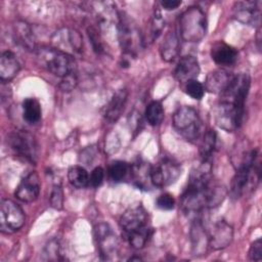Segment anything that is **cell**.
I'll return each instance as SVG.
<instances>
[{
	"label": "cell",
	"mask_w": 262,
	"mask_h": 262,
	"mask_svg": "<svg viewBox=\"0 0 262 262\" xmlns=\"http://www.w3.org/2000/svg\"><path fill=\"white\" fill-rule=\"evenodd\" d=\"M212 181V164L202 161L191 171L187 187L181 198V207L186 214H198L223 202L226 195L225 188Z\"/></svg>",
	"instance_id": "1"
},
{
	"label": "cell",
	"mask_w": 262,
	"mask_h": 262,
	"mask_svg": "<svg viewBox=\"0 0 262 262\" xmlns=\"http://www.w3.org/2000/svg\"><path fill=\"white\" fill-rule=\"evenodd\" d=\"M250 86L249 74L241 73L232 77L228 86L221 93L215 111V121L221 129L233 132L241 127Z\"/></svg>",
	"instance_id": "2"
},
{
	"label": "cell",
	"mask_w": 262,
	"mask_h": 262,
	"mask_svg": "<svg viewBox=\"0 0 262 262\" xmlns=\"http://www.w3.org/2000/svg\"><path fill=\"white\" fill-rule=\"evenodd\" d=\"M118 40L124 56L134 58L143 46V38L135 20L126 12L118 13Z\"/></svg>",
	"instance_id": "3"
},
{
	"label": "cell",
	"mask_w": 262,
	"mask_h": 262,
	"mask_svg": "<svg viewBox=\"0 0 262 262\" xmlns=\"http://www.w3.org/2000/svg\"><path fill=\"white\" fill-rule=\"evenodd\" d=\"M37 61L47 72L60 77L76 73V62L73 56L54 47H41L36 49Z\"/></svg>",
	"instance_id": "4"
},
{
	"label": "cell",
	"mask_w": 262,
	"mask_h": 262,
	"mask_svg": "<svg viewBox=\"0 0 262 262\" xmlns=\"http://www.w3.org/2000/svg\"><path fill=\"white\" fill-rule=\"evenodd\" d=\"M207 17L199 6H190L185 9L178 21L179 34L186 42H200L207 34Z\"/></svg>",
	"instance_id": "5"
},
{
	"label": "cell",
	"mask_w": 262,
	"mask_h": 262,
	"mask_svg": "<svg viewBox=\"0 0 262 262\" xmlns=\"http://www.w3.org/2000/svg\"><path fill=\"white\" fill-rule=\"evenodd\" d=\"M173 127L185 139L192 141L200 137L203 124L193 107L183 105L177 108L173 115Z\"/></svg>",
	"instance_id": "6"
},
{
	"label": "cell",
	"mask_w": 262,
	"mask_h": 262,
	"mask_svg": "<svg viewBox=\"0 0 262 262\" xmlns=\"http://www.w3.org/2000/svg\"><path fill=\"white\" fill-rule=\"evenodd\" d=\"M7 143L18 157L31 163L37 162L39 145L32 133L25 130L13 131L7 136Z\"/></svg>",
	"instance_id": "7"
},
{
	"label": "cell",
	"mask_w": 262,
	"mask_h": 262,
	"mask_svg": "<svg viewBox=\"0 0 262 262\" xmlns=\"http://www.w3.org/2000/svg\"><path fill=\"white\" fill-rule=\"evenodd\" d=\"M94 236L101 259H115L119 252V239L112 227L105 222L96 224L94 227Z\"/></svg>",
	"instance_id": "8"
},
{
	"label": "cell",
	"mask_w": 262,
	"mask_h": 262,
	"mask_svg": "<svg viewBox=\"0 0 262 262\" xmlns=\"http://www.w3.org/2000/svg\"><path fill=\"white\" fill-rule=\"evenodd\" d=\"M26 222L23 209L10 200H2L0 206V229L3 233L19 230Z\"/></svg>",
	"instance_id": "9"
},
{
	"label": "cell",
	"mask_w": 262,
	"mask_h": 262,
	"mask_svg": "<svg viewBox=\"0 0 262 262\" xmlns=\"http://www.w3.org/2000/svg\"><path fill=\"white\" fill-rule=\"evenodd\" d=\"M181 175V167L171 159H163L151 166V183L156 187H165L174 183Z\"/></svg>",
	"instance_id": "10"
},
{
	"label": "cell",
	"mask_w": 262,
	"mask_h": 262,
	"mask_svg": "<svg viewBox=\"0 0 262 262\" xmlns=\"http://www.w3.org/2000/svg\"><path fill=\"white\" fill-rule=\"evenodd\" d=\"M233 17L239 23L260 27L261 24V2L260 1H238L235 2L232 9Z\"/></svg>",
	"instance_id": "11"
},
{
	"label": "cell",
	"mask_w": 262,
	"mask_h": 262,
	"mask_svg": "<svg viewBox=\"0 0 262 262\" xmlns=\"http://www.w3.org/2000/svg\"><path fill=\"white\" fill-rule=\"evenodd\" d=\"M120 225L125 235H128L149 225L148 214L141 205L133 206L123 213L120 219Z\"/></svg>",
	"instance_id": "12"
},
{
	"label": "cell",
	"mask_w": 262,
	"mask_h": 262,
	"mask_svg": "<svg viewBox=\"0 0 262 262\" xmlns=\"http://www.w3.org/2000/svg\"><path fill=\"white\" fill-rule=\"evenodd\" d=\"M40 193V179L36 172L29 173L24 177L16 187L14 195L24 203L35 202Z\"/></svg>",
	"instance_id": "13"
},
{
	"label": "cell",
	"mask_w": 262,
	"mask_h": 262,
	"mask_svg": "<svg viewBox=\"0 0 262 262\" xmlns=\"http://www.w3.org/2000/svg\"><path fill=\"white\" fill-rule=\"evenodd\" d=\"M200 74V64L193 55L182 56L174 71V76L176 80L181 84H186L191 80H196Z\"/></svg>",
	"instance_id": "14"
},
{
	"label": "cell",
	"mask_w": 262,
	"mask_h": 262,
	"mask_svg": "<svg viewBox=\"0 0 262 262\" xmlns=\"http://www.w3.org/2000/svg\"><path fill=\"white\" fill-rule=\"evenodd\" d=\"M233 238L232 226L224 220H219L212 228L209 235V246L214 250H221L230 245Z\"/></svg>",
	"instance_id": "15"
},
{
	"label": "cell",
	"mask_w": 262,
	"mask_h": 262,
	"mask_svg": "<svg viewBox=\"0 0 262 262\" xmlns=\"http://www.w3.org/2000/svg\"><path fill=\"white\" fill-rule=\"evenodd\" d=\"M237 50L234 47L223 41L215 43L211 48V57L219 66L233 64L237 59Z\"/></svg>",
	"instance_id": "16"
},
{
	"label": "cell",
	"mask_w": 262,
	"mask_h": 262,
	"mask_svg": "<svg viewBox=\"0 0 262 262\" xmlns=\"http://www.w3.org/2000/svg\"><path fill=\"white\" fill-rule=\"evenodd\" d=\"M151 166L144 162L138 161L130 166V175L134 184L140 189H149L150 186H154L151 183L150 177Z\"/></svg>",
	"instance_id": "17"
},
{
	"label": "cell",
	"mask_w": 262,
	"mask_h": 262,
	"mask_svg": "<svg viewBox=\"0 0 262 262\" xmlns=\"http://www.w3.org/2000/svg\"><path fill=\"white\" fill-rule=\"evenodd\" d=\"M20 64L16 56L9 50L1 53L0 56V80L2 83L9 82L19 72Z\"/></svg>",
	"instance_id": "18"
},
{
	"label": "cell",
	"mask_w": 262,
	"mask_h": 262,
	"mask_svg": "<svg viewBox=\"0 0 262 262\" xmlns=\"http://www.w3.org/2000/svg\"><path fill=\"white\" fill-rule=\"evenodd\" d=\"M127 97H128V91L126 88L119 89L113 95L104 112V118L108 122H116L121 117L127 102Z\"/></svg>",
	"instance_id": "19"
},
{
	"label": "cell",
	"mask_w": 262,
	"mask_h": 262,
	"mask_svg": "<svg viewBox=\"0 0 262 262\" xmlns=\"http://www.w3.org/2000/svg\"><path fill=\"white\" fill-rule=\"evenodd\" d=\"M232 75L224 70H216L211 72L205 82V89L211 93H222L232 79Z\"/></svg>",
	"instance_id": "20"
},
{
	"label": "cell",
	"mask_w": 262,
	"mask_h": 262,
	"mask_svg": "<svg viewBox=\"0 0 262 262\" xmlns=\"http://www.w3.org/2000/svg\"><path fill=\"white\" fill-rule=\"evenodd\" d=\"M54 41L56 43L64 41V43L61 44L59 46V48H57V49H59L61 51H62L66 43H67V47L70 48L75 53H81L82 50H83V39H82V36L76 30L63 29V30L59 31L58 33L55 34Z\"/></svg>",
	"instance_id": "21"
},
{
	"label": "cell",
	"mask_w": 262,
	"mask_h": 262,
	"mask_svg": "<svg viewBox=\"0 0 262 262\" xmlns=\"http://www.w3.org/2000/svg\"><path fill=\"white\" fill-rule=\"evenodd\" d=\"M179 51H180V43H179L178 35L174 30L169 31L165 35L160 45V53H161L162 59L165 61H172L178 56Z\"/></svg>",
	"instance_id": "22"
},
{
	"label": "cell",
	"mask_w": 262,
	"mask_h": 262,
	"mask_svg": "<svg viewBox=\"0 0 262 262\" xmlns=\"http://www.w3.org/2000/svg\"><path fill=\"white\" fill-rule=\"evenodd\" d=\"M15 42L27 50H36V43L31 27L25 21H17L13 26Z\"/></svg>",
	"instance_id": "23"
},
{
	"label": "cell",
	"mask_w": 262,
	"mask_h": 262,
	"mask_svg": "<svg viewBox=\"0 0 262 262\" xmlns=\"http://www.w3.org/2000/svg\"><path fill=\"white\" fill-rule=\"evenodd\" d=\"M191 228V242H192V249L194 255H202L206 252L207 245H209V237H207L206 231L200 220Z\"/></svg>",
	"instance_id": "24"
},
{
	"label": "cell",
	"mask_w": 262,
	"mask_h": 262,
	"mask_svg": "<svg viewBox=\"0 0 262 262\" xmlns=\"http://www.w3.org/2000/svg\"><path fill=\"white\" fill-rule=\"evenodd\" d=\"M41 104L36 98H26L23 102V117L29 124H36L41 119Z\"/></svg>",
	"instance_id": "25"
},
{
	"label": "cell",
	"mask_w": 262,
	"mask_h": 262,
	"mask_svg": "<svg viewBox=\"0 0 262 262\" xmlns=\"http://www.w3.org/2000/svg\"><path fill=\"white\" fill-rule=\"evenodd\" d=\"M217 145V134L214 130H209L205 133L201 148H200V154L202 161H210L214 155V151L216 149Z\"/></svg>",
	"instance_id": "26"
},
{
	"label": "cell",
	"mask_w": 262,
	"mask_h": 262,
	"mask_svg": "<svg viewBox=\"0 0 262 262\" xmlns=\"http://www.w3.org/2000/svg\"><path fill=\"white\" fill-rule=\"evenodd\" d=\"M68 179L76 188H83L89 184V174L82 166H72L68 171Z\"/></svg>",
	"instance_id": "27"
},
{
	"label": "cell",
	"mask_w": 262,
	"mask_h": 262,
	"mask_svg": "<svg viewBox=\"0 0 262 262\" xmlns=\"http://www.w3.org/2000/svg\"><path fill=\"white\" fill-rule=\"evenodd\" d=\"M151 234H152V228L148 225L140 230H137L133 233L126 235V238L132 248L139 250L145 246V244L148 242Z\"/></svg>",
	"instance_id": "28"
},
{
	"label": "cell",
	"mask_w": 262,
	"mask_h": 262,
	"mask_svg": "<svg viewBox=\"0 0 262 262\" xmlns=\"http://www.w3.org/2000/svg\"><path fill=\"white\" fill-rule=\"evenodd\" d=\"M145 118L150 126H158L164 119V108L160 101L154 100L148 103L145 110Z\"/></svg>",
	"instance_id": "29"
},
{
	"label": "cell",
	"mask_w": 262,
	"mask_h": 262,
	"mask_svg": "<svg viewBox=\"0 0 262 262\" xmlns=\"http://www.w3.org/2000/svg\"><path fill=\"white\" fill-rule=\"evenodd\" d=\"M129 171H130V166L126 162L115 161L111 164L108 168V175L113 181L119 182L126 177Z\"/></svg>",
	"instance_id": "30"
},
{
	"label": "cell",
	"mask_w": 262,
	"mask_h": 262,
	"mask_svg": "<svg viewBox=\"0 0 262 262\" xmlns=\"http://www.w3.org/2000/svg\"><path fill=\"white\" fill-rule=\"evenodd\" d=\"M164 27H165V21L162 17V13L159 8H156L150 20V26H149V33H148L149 42H152L155 39H157L161 35Z\"/></svg>",
	"instance_id": "31"
},
{
	"label": "cell",
	"mask_w": 262,
	"mask_h": 262,
	"mask_svg": "<svg viewBox=\"0 0 262 262\" xmlns=\"http://www.w3.org/2000/svg\"><path fill=\"white\" fill-rule=\"evenodd\" d=\"M184 89H185V92L193 99L199 100V99L203 98V96L205 94V87L198 80H191V81L187 82L184 86Z\"/></svg>",
	"instance_id": "32"
},
{
	"label": "cell",
	"mask_w": 262,
	"mask_h": 262,
	"mask_svg": "<svg viewBox=\"0 0 262 262\" xmlns=\"http://www.w3.org/2000/svg\"><path fill=\"white\" fill-rule=\"evenodd\" d=\"M44 260H59L60 259V247L56 239H51L44 248L43 251Z\"/></svg>",
	"instance_id": "33"
},
{
	"label": "cell",
	"mask_w": 262,
	"mask_h": 262,
	"mask_svg": "<svg viewBox=\"0 0 262 262\" xmlns=\"http://www.w3.org/2000/svg\"><path fill=\"white\" fill-rule=\"evenodd\" d=\"M50 205L56 210H61L63 205V192L60 185H54L50 193Z\"/></svg>",
	"instance_id": "34"
},
{
	"label": "cell",
	"mask_w": 262,
	"mask_h": 262,
	"mask_svg": "<svg viewBox=\"0 0 262 262\" xmlns=\"http://www.w3.org/2000/svg\"><path fill=\"white\" fill-rule=\"evenodd\" d=\"M87 33H88V37H89V40L91 42V45L93 47V50L96 53L103 52V45H102V41L100 39V36L98 34V31L93 27H89L87 29Z\"/></svg>",
	"instance_id": "35"
},
{
	"label": "cell",
	"mask_w": 262,
	"mask_h": 262,
	"mask_svg": "<svg viewBox=\"0 0 262 262\" xmlns=\"http://www.w3.org/2000/svg\"><path fill=\"white\" fill-rule=\"evenodd\" d=\"M156 205L159 209L161 210H165V211H169L174 209L175 206V200L173 198L172 194L170 193H163L161 194L157 201H156Z\"/></svg>",
	"instance_id": "36"
},
{
	"label": "cell",
	"mask_w": 262,
	"mask_h": 262,
	"mask_svg": "<svg viewBox=\"0 0 262 262\" xmlns=\"http://www.w3.org/2000/svg\"><path fill=\"white\" fill-rule=\"evenodd\" d=\"M249 259L251 261H261L262 260V239L257 238L254 241L249 249Z\"/></svg>",
	"instance_id": "37"
},
{
	"label": "cell",
	"mask_w": 262,
	"mask_h": 262,
	"mask_svg": "<svg viewBox=\"0 0 262 262\" xmlns=\"http://www.w3.org/2000/svg\"><path fill=\"white\" fill-rule=\"evenodd\" d=\"M104 178V171L101 167H96L92 170L89 176V184L93 187H98L101 185Z\"/></svg>",
	"instance_id": "38"
},
{
	"label": "cell",
	"mask_w": 262,
	"mask_h": 262,
	"mask_svg": "<svg viewBox=\"0 0 262 262\" xmlns=\"http://www.w3.org/2000/svg\"><path fill=\"white\" fill-rule=\"evenodd\" d=\"M76 84H77V76H76V73H74L67 76L66 78H62V81L60 83V88L64 91L66 90L70 91L76 86Z\"/></svg>",
	"instance_id": "39"
},
{
	"label": "cell",
	"mask_w": 262,
	"mask_h": 262,
	"mask_svg": "<svg viewBox=\"0 0 262 262\" xmlns=\"http://www.w3.org/2000/svg\"><path fill=\"white\" fill-rule=\"evenodd\" d=\"M181 1L178 0H164L162 2H160V5L166 9V10H173L176 9L177 7H179L181 5Z\"/></svg>",
	"instance_id": "40"
}]
</instances>
